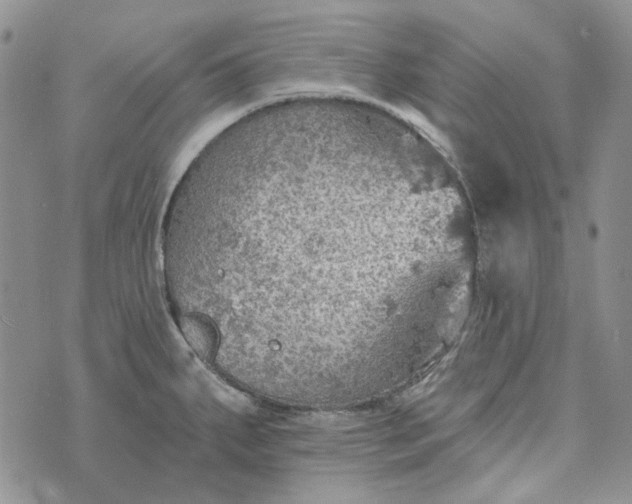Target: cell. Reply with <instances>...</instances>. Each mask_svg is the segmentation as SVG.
<instances>
[{
	"mask_svg": "<svg viewBox=\"0 0 632 504\" xmlns=\"http://www.w3.org/2000/svg\"><path fill=\"white\" fill-rule=\"evenodd\" d=\"M411 222L403 193L372 163L289 150L240 160L189 190L164 260L217 358L337 367L371 341L372 244Z\"/></svg>",
	"mask_w": 632,
	"mask_h": 504,
	"instance_id": "6da1fadb",
	"label": "cell"
}]
</instances>
